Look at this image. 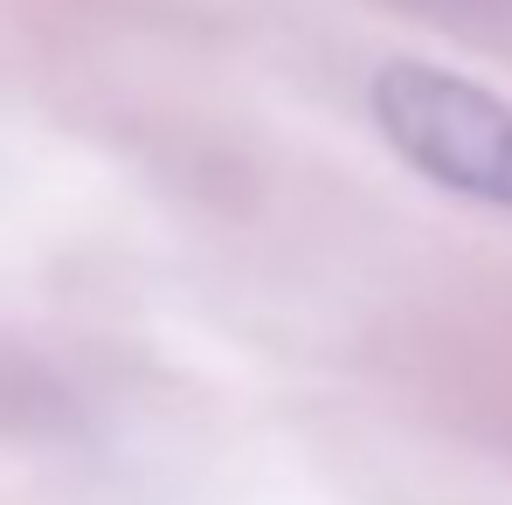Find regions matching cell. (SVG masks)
<instances>
[{
	"instance_id": "cell-1",
	"label": "cell",
	"mask_w": 512,
	"mask_h": 505,
	"mask_svg": "<svg viewBox=\"0 0 512 505\" xmlns=\"http://www.w3.org/2000/svg\"><path fill=\"white\" fill-rule=\"evenodd\" d=\"M374 125L381 139L409 160V167L450 187V194H471V201H492L512 208V104L492 97L485 84L443 70V63H416V56H395L374 70Z\"/></svg>"
}]
</instances>
